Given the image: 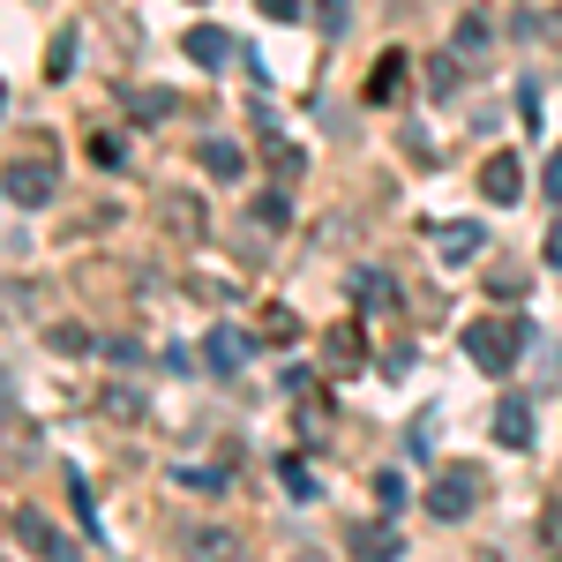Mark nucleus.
Returning <instances> with one entry per match:
<instances>
[{
    "label": "nucleus",
    "instance_id": "nucleus-1",
    "mask_svg": "<svg viewBox=\"0 0 562 562\" xmlns=\"http://www.w3.org/2000/svg\"><path fill=\"white\" fill-rule=\"evenodd\" d=\"M525 346H532V330H525L518 315H480L473 330H465V360H473L480 375H510Z\"/></svg>",
    "mask_w": 562,
    "mask_h": 562
},
{
    "label": "nucleus",
    "instance_id": "nucleus-2",
    "mask_svg": "<svg viewBox=\"0 0 562 562\" xmlns=\"http://www.w3.org/2000/svg\"><path fill=\"white\" fill-rule=\"evenodd\" d=\"M8 532H15V540H23V548H31L38 562H76V540H68L60 525L45 518L38 503H15V510H8Z\"/></svg>",
    "mask_w": 562,
    "mask_h": 562
},
{
    "label": "nucleus",
    "instance_id": "nucleus-3",
    "mask_svg": "<svg viewBox=\"0 0 562 562\" xmlns=\"http://www.w3.org/2000/svg\"><path fill=\"white\" fill-rule=\"evenodd\" d=\"M473 503H480V473H473V465H450L442 480H428V518L435 525L473 518Z\"/></svg>",
    "mask_w": 562,
    "mask_h": 562
},
{
    "label": "nucleus",
    "instance_id": "nucleus-4",
    "mask_svg": "<svg viewBox=\"0 0 562 562\" xmlns=\"http://www.w3.org/2000/svg\"><path fill=\"white\" fill-rule=\"evenodd\" d=\"M53 158H8V173H0V188H8V203H23V211H45L53 203Z\"/></svg>",
    "mask_w": 562,
    "mask_h": 562
},
{
    "label": "nucleus",
    "instance_id": "nucleus-5",
    "mask_svg": "<svg viewBox=\"0 0 562 562\" xmlns=\"http://www.w3.org/2000/svg\"><path fill=\"white\" fill-rule=\"evenodd\" d=\"M480 195L495 203V211H510L525 195V166H518V150H487V166H480Z\"/></svg>",
    "mask_w": 562,
    "mask_h": 562
},
{
    "label": "nucleus",
    "instance_id": "nucleus-6",
    "mask_svg": "<svg viewBox=\"0 0 562 562\" xmlns=\"http://www.w3.org/2000/svg\"><path fill=\"white\" fill-rule=\"evenodd\" d=\"M248 352H256V346H248V338H240L233 323H217L211 338H203V360H211L217 375H240V360H248Z\"/></svg>",
    "mask_w": 562,
    "mask_h": 562
},
{
    "label": "nucleus",
    "instance_id": "nucleus-7",
    "mask_svg": "<svg viewBox=\"0 0 562 562\" xmlns=\"http://www.w3.org/2000/svg\"><path fill=\"white\" fill-rule=\"evenodd\" d=\"M495 442L503 450H532V405L525 397H503L495 405Z\"/></svg>",
    "mask_w": 562,
    "mask_h": 562
},
{
    "label": "nucleus",
    "instance_id": "nucleus-8",
    "mask_svg": "<svg viewBox=\"0 0 562 562\" xmlns=\"http://www.w3.org/2000/svg\"><path fill=\"white\" fill-rule=\"evenodd\" d=\"M180 53H188L195 68H225V60H233V38H225L217 23H195V31L180 38Z\"/></svg>",
    "mask_w": 562,
    "mask_h": 562
},
{
    "label": "nucleus",
    "instance_id": "nucleus-9",
    "mask_svg": "<svg viewBox=\"0 0 562 562\" xmlns=\"http://www.w3.org/2000/svg\"><path fill=\"white\" fill-rule=\"evenodd\" d=\"M195 166L217 173V180H240V173H248V150H240V143H225V135H211V143H195Z\"/></svg>",
    "mask_w": 562,
    "mask_h": 562
},
{
    "label": "nucleus",
    "instance_id": "nucleus-10",
    "mask_svg": "<svg viewBox=\"0 0 562 562\" xmlns=\"http://www.w3.org/2000/svg\"><path fill=\"white\" fill-rule=\"evenodd\" d=\"M188 562H240V548H233L225 525H195L188 532Z\"/></svg>",
    "mask_w": 562,
    "mask_h": 562
},
{
    "label": "nucleus",
    "instance_id": "nucleus-11",
    "mask_svg": "<svg viewBox=\"0 0 562 562\" xmlns=\"http://www.w3.org/2000/svg\"><path fill=\"white\" fill-rule=\"evenodd\" d=\"M480 240H487V233H480V225H465V217H458V225H435V248H442V262H473Z\"/></svg>",
    "mask_w": 562,
    "mask_h": 562
},
{
    "label": "nucleus",
    "instance_id": "nucleus-12",
    "mask_svg": "<svg viewBox=\"0 0 562 562\" xmlns=\"http://www.w3.org/2000/svg\"><path fill=\"white\" fill-rule=\"evenodd\" d=\"M352 555L360 562H397V532H390V525H360V532H352Z\"/></svg>",
    "mask_w": 562,
    "mask_h": 562
},
{
    "label": "nucleus",
    "instance_id": "nucleus-13",
    "mask_svg": "<svg viewBox=\"0 0 562 562\" xmlns=\"http://www.w3.org/2000/svg\"><path fill=\"white\" fill-rule=\"evenodd\" d=\"M262 150H270V173H278V180H301V173H307L301 143H285V135H278V128L262 135Z\"/></svg>",
    "mask_w": 562,
    "mask_h": 562
},
{
    "label": "nucleus",
    "instance_id": "nucleus-14",
    "mask_svg": "<svg viewBox=\"0 0 562 562\" xmlns=\"http://www.w3.org/2000/svg\"><path fill=\"white\" fill-rule=\"evenodd\" d=\"M323 352H330V368H338V375H352V368H360V330H352V323H338V330L323 338Z\"/></svg>",
    "mask_w": 562,
    "mask_h": 562
},
{
    "label": "nucleus",
    "instance_id": "nucleus-15",
    "mask_svg": "<svg viewBox=\"0 0 562 562\" xmlns=\"http://www.w3.org/2000/svg\"><path fill=\"white\" fill-rule=\"evenodd\" d=\"M352 293L375 307V315H390V307H397V285H390V270H360V285H352Z\"/></svg>",
    "mask_w": 562,
    "mask_h": 562
},
{
    "label": "nucleus",
    "instance_id": "nucleus-16",
    "mask_svg": "<svg viewBox=\"0 0 562 562\" xmlns=\"http://www.w3.org/2000/svg\"><path fill=\"white\" fill-rule=\"evenodd\" d=\"M301 338V315L293 307H262V346H293Z\"/></svg>",
    "mask_w": 562,
    "mask_h": 562
},
{
    "label": "nucleus",
    "instance_id": "nucleus-17",
    "mask_svg": "<svg viewBox=\"0 0 562 562\" xmlns=\"http://www.w3.org/2000/svg\"><path fill=\"white\" fill-rule=\"evenodd\" d=\"M397 83H405V53H383V68L368 76V98H397Z\"/></svg>",
    "mask_w": 562,
    "mask_h": 562
},
{
    "label": "nucleus",
    "instance_id": "nucleus-18",
    "mask_svg": "<svg viewBox=\"0 0 562 562\" xmlns=\"http://www.w3.org/2000/svg\"><path fill=\"white\" fill-rule=\"evenodd\" d=\"M128 113L135 121H166L173 113V90H128Z\"/></svg>",
    "mask_w": 562,
    "mask_h": 562
},
{
    "label": "nucleus",
    "instance_id": "nucleus-19",
    "mask_svg": "<svg viewBox=\"0 0 562 562\" xmlns=\"http://www.w3.org/2000/svg\"><path fill=\"white\" fill-rule=\"evenodd\" d=\"M487 38H495V31H487V15H465V23H458V60L487 53Z\"/></svg>",
    "mask_w": 562,
    "mask_h": 562
},
{
    "label": "nucleus",
    "instance_id": "nucleus-20",
    "mask_svg": "<svg viewBox=\"0 0 562 562\" xmlns=\"http://www.w3.org/2000/svg\"><path fill=\"white\" fill-rule=\"evenodd\" d=\"M248 217H256L262 233H285V217H293V211H285V195H256V203H248Z\"/></svg>",
    "mask_w": 562,
    "mask_h": 562
},
{
    "label": "nucleus",
    "instance_id": "nucleus-21",
    "mask_svg": "<svg viewBox=\"0 0 562 562\" xmlns=\"http://www.w3.org/2000/svg\"><path fill=\"white\" fill-rule=\"evenodd\" d=\"M180 487H195V495H225V473H217V465H180Z\"/></svg>",
    "mask_w": 562,
    "mask_h": 562
},
{
    "label": "nucleus",
    "instance_id": "nucleus-22",
    "mask_svg": "<svg viewBox=\"0 0 562 562\" xmlns=\"http://www.w3.org/2000/svg\"><path fill=\"white\" fill-rule=\"evenodd\" d=\"M45 338H53V352H90V330H83V323H53Z\"/></svg>",
    "mask_w": 562,
    "mask_h": 562
},
{
    "label": "nucleus",
    "instance_id": "nucleus-23",
    "mask_svg": "<svg viewBox=\"0 0 562 562\" xmlns=\"http://www.w3.org/2000/svg\"><path fill=\"white\" fill-rule=\"evenodd\" d=\"M68 68H76V31H60V38H53V60H45V76H53V83H60V76H68Z\"/></svg>",
    "mask_w": 562,
    "mask_h": 562
},
{
    "label": "nucleus",
    "instance_id": "nucleus-24",
    "mask_svg": "<svg viewBox=\"0 0 562 562\" xmlns=\"http://www.w3.org/2000/svg\"><path fill=\"white\" fill-rule=\"evenodd\" d=\"M315 23H323V31L338 38V31L352 23V0H315Z\"/></svg>",
    "mask_w": 562,
    "mask_h": 562
},
{
    "label": "nucleus",
    "instance_id": "nucleus-25",
    "mask_svg": "<svg viewBox=\"0 0 562 562\" xmlns=\"http://www.w3.org/2000/svg\"><path fill=\"white\" fill-rule=\"evenodd\" d=\"M428 83H435V90H458V53H442V60H435Z\"/></svg>",
    "mask_w": 562,
    "mask_h": 562
},
{
    "label": "nucleus",
    "instance_id": "nucleus-26",
    "mask_svg": "<svg viewBox=\"0 0 562 562\" xmlns=\"http://www.w3.org/2000/svg\"><path fill=\"white\" fill-rule=\"evenodd\" d=\"M285 487H293V495H301V503H307V495H315V473H307L301 458H293V465H285Z\"/></svg>",
    "mask_w": 562,
    "mask_h": 562
},
{
    "label": "nucleus",
    "instance_id": "nucleus-27",
    "mask_svg": "<svg viewBox=\"0 0 562 562\" xmlns=\"http://www.w3.org/2000/svg\"><path fill=\"white\" fill-rule=\"evenodd\" d=\"M262 15H278V23H293V15H301V0H262Z\"/></svg>",
    "mask_w": 562,
    "mask_h": 562
},
{
    "label": "nucleus",
    "instance_id": "nucleus-28",
    "mask_svg": "<svg viewBox=\"0 0 562 562\" xmlns=\"http://www.w3.org/2000/svg\"><path fill=\"white\" fill-rule=\"evenodd\" d=\"M548 195H555V203H562V150H555V158H548Z\"/></svg>",
    "mask_w": 562,
    "mask_h": 562
},
{
    "label": "nucleus",
    "instance_id": "nucleus-29",
    "mask_svg": "<svg viewBox=\"0 0 562 562\" xmlns=\"http://www.w3.org/2000/svg\"><path fill=\"white\" fill-rule=\"evenodd\" d=\"M548 262L562 270V225H548Z\"/></svg>",
    "mask_w": 562,
    "mask_h": 562
},
{
    "label": "nucleus",
    "instance_id": "nucleus-30",
    "mask_svg": "<svg viewBox=\"0 0 562 562\" xmlns=\"http://www.w3.org/2000/svg\"><path fill=\"white\" fill-rule=\"evenodd\" d=\"M293 562H330V555H323V548H301V555H293Z\"/></svg>",
    "mask_w": 562,
    "mask_h": 562
},
{
    "label": "nucleus",
    "instance_id": "nucleus-31",
    "mask_svg": "<svg viewBox=\"0 0 562 562\" xmlns=\"http://www.w3.org/2000/svg\"><path fill=\"white\" fill-rule=\"evenodd\" d=\"M0 105H8V83H0Z\"/></svg>",
    "mask_w": 562,
    "mask_h": 562
}]
</instances>
